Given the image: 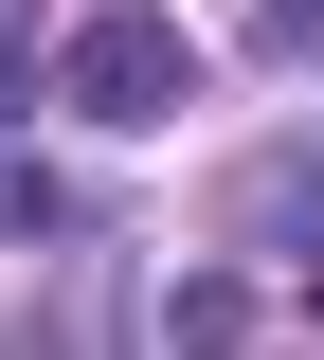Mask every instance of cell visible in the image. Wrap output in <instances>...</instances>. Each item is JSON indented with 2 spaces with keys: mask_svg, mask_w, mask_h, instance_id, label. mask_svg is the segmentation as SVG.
<instances>
[{
  "mask_svg": "<svg viewBox=\"0 0 324 360\" xmlns=\"http://www.w3.org/2000/svg\"><path fill=\"white\" fill-rule=\"evenodd\" d=\"M54 90H72V127H181V108H198V37L144 18V0H108L91 37L54 54Z\"/></svg>",
  "mask_w": 324,
  "mask_h": 360,
  "instance_id": "6da1fadb",
  "label": "cell"
},
{
  "mask_svg": "<svg viewBox=\"0 0 324 360\" xmlns=\"http://www.w3.org/2000/svg\"><path fill=\"white\" fill-rule=\"evenodd\" d=\"M144 324H162V342H181V360H216L234 324H252V270H181V288H162V307H144Z\"/></svg>",
  "mask_w": 324,
  "mask_h": 360,
  "instance_id": "7a4b0ae2",
  "label": "cell"
},
{
  "mask_svg": "<svg viewBox=\"0 0 324 360\" xmlns=\"http://www.w3.org/2000/svg\"><path fill=\"white\" fill-rule=\"evenodd\" d=\"M252 217H271V234L324 217V144H252Z\"/></svg>",
  "mask_w": 324,
  "mask_h": 360,
  "instance_id": "3957f363",
  "label": "cell"
},
{
  "mask_svg": "<svg viewBox=\"0 0 324 360\" xmlns=\"http://www.w3.org/2000/svg\"><path fill=\"white\" fill-rule=\"evenodd\" d=\"M234 37H252V54H324V0H252Z\"/></svg>",
  "mask_w": 324,
  "mask_h": 360,
  "instance_id": "277c9868",
  "label": "cell"
},
{
  "mask_svg": "<svg viewBox=\"0 0 324 360\" xmlns=\"http://www.w3.org/2000/svg\"><path fill=\"white\" fill-rule=\"evenodd\" d=\"M18 72H37V54H18V18H0V108H18Z\"/></svg>",
  "mask_w": 324,
  "mask_h": 360,
  "instance_id": "5b68a950",
  "label": "cell"
},
{
  "mask_svg": "<svg viewBox=\"0 0 324 360\" xmlns=\"http://www.w3.org/2000/svg\"><path fill=\"white\" fill-rule=\"evenodd\" d=\"M0 180H18V162H0Z\"/></svg>",
  "mask_w": 324,
  "mask_h": 360,
  "instance_id": "8992f818",
  "label": "cell"
}]
</instances>
